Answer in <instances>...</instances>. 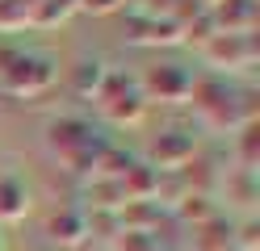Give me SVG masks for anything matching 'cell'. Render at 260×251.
Here are the masks:
<instances>
[{"label":"cell","mask_w":260,"mask_h":251,"mask_svg":"<svg viewBox=\"0 0 260 251\" xmlns=\"http://www.w3.org/2000/svg\"><path fill=\"white\" fill-rule=\"evenodd\" d=\"M0 251H5V239H0Z\"/></svg>","instance_id":"cell-12"},{"label":"cell","mask_w":260,"mask_h":251,"mask_svg":"<svg viewBox=\"0 0 260 251\" xmlns=\"http://www.w3.org/2000/svg\"><path fill=\"white\" fill-rule=\"evenodd\" d=\"M46 239H55L63 247H80L88 239V222H84V209H55L46 218Z\"/></svg>","instance_id":"cell-7"},{"label":"cell","mask_w":260,"mask_h":251,"mask_svg":"<svg viewBox=\"0 0 260 251\" xmlns=\"http://www.w3.org/2000/svg\"><path fill=\"white\" fill-rule=\"evenodd\" d=\"M29 9H34V0H0V33L29 25Z\"/></svg>","instance_id":"cell-11"},{"label":"cell","mask_w":260,"mask_h":251,"mask_svg":"<svg viewBox=\"0 0 260 251\" xmlns=\"http://www.w3.org/2000/svg\"><path fill=\"white\" fill-rule=\"evenodd\" d=\"M92 100H96V109H101V117L113 122V126H135V122H143V113H147L139 80L126 76V71H109Z\"/></svg>","instance_id":"cell-4"},{"label":"cell","mask_w":260,"mask_h":251,"mask_svg":"<svg viewBox=\"0 0 260 251\" xmlns=\"http://www.w3.org/2000/svg\"><path fill=\"white\" fill-rule=\"evenodd\" d=\"M105 147L109 142L96 134L92 122H84V117H55V122L46 126V151H51L72 176H92V167H96Z\"/></svg>","instance_id":"cell-3"},{"label":"cell","mask_w":260,"mask_h":251,"mask_svg":"<svg viewBox=\"0 0 260 251\" xmlns=\"http://www.w3.org/2000/svg\"><path fill=\"white\" fill-rule=\"evenodd\" d=\"M105 76H109V67L101 59H80L76 63V76H72L76 96H96V88L105 84Z\"/></svg>","instance_id":"cell-9"},{"label":"cell","mask_w":260,"mask_h":251,"mask_svg":"<svg viewBox=\"0 0 260 251\" xmlns=\"http://www.w3.org/2000/svg\"><path fill=\"white\" fill-rule=\"evenodd\" d=\"M189 105L198 109L202 126H210V130H235V126L243 130V126H256L252 92H239V88H231V84L218 80V76L193 80Z\"/></svg>","instance_id":"cell-1"},{"label":"cell","mask_w":260,"mask_h":251,"mask_svg":"<svg viewBox=\"0 0 260 251\" xmlns=\"http://www.w3.org/2000/svg\"><path fill=\"white\" fill-rule=\"evenodd\" d=\"M76 5H80V0H34V9H29V25H38V29L59 25V21H68V17L76 13Z\"/></svg>","instance_id":"cell-10"},{"label":"cell","mask_w":260,"mask_h":251,"mask_svg":"<svg viewBox=\"0 0 260 251\" xmlns=\"http://www.w3.org/2000/svg\"><path fill=\"white\" fill-rule=\"evenodd\" d=\"M193 151H198V138H193L189 130H164L151 147V172L155 176H176L185 172V167L193 163Z\"/></svg>","instance_id":"cell-6"},{"label":"cell","mask_w":260,"mask_h":251,"mask_svg":"<svg viewBox=\"0 0 260 251\" xmlns=\"http://www.w3.org/2000/svg\"><path fill=\"white\" fill-rule=\"evenodd\" d=\"M59 80V67L42 50L25 46H0V96L9 100H34L46 96Z\"/></svg>","instance_id":"cell-2"},{"label":"cell","mask_w":260,"mask_h":251,"mask_svg":"<svg viewBox=\"0 0 260 251\" xmlns=\"http://www.w3.org/2000/svg\"><path fill=\"white\" fill-rule=\"evenodd\" d=\"M135 80L147 105H185L193 92V71H185L181 63H151Z\"/></svg>","instance_id":"cell-5"},{"label":"cell","mask_w":260,"mask_h":251,"mask_svg":"<svg viewBox=\"0 0 260 251\" xmlns=\"http://www.w3.org/2000/svg\"><path fill=\"white\" fill-rule=\"evenodd\" d=\"M29 213V184L21 176H0V222H21Z\"/></svg>","instance_id":"cell-8"}]
</instances>
